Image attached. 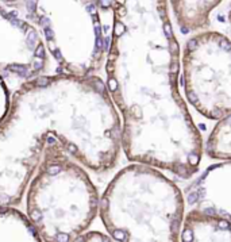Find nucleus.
<instances>
[{
	"label": "nucleus",
	"instance_id": "f257e3e1",
	"mask_svg": "<svg viewBox=\"0 0 231 242\" xmlns=\"http://www.w3.org/2000/svg\"><path fill=\"white\" fill-rule=\"evenodd\" d=\"M112 10L106 87L127 160L181 178L199 172L203 138L180 94V45L166 0H98Z\"/></svg>",
	"mask_w": 231,
	"mask_h": 242
},
{
	"label": "nucleus",
	"instance_id": "f03ea898",
	"mask_svg": "<svg viewBox=\"0 0 231 242\" xmlns=\"http://www.w3.org/2000/svg\"><path fill=\"white\" fill-rule=\"evenodd\" d=\"M53 135L85 168H115L122 118L102 77L54 73L26 80L0 122V206L22 202Z\"/></svg>",
	"mask_w": 231,
	"mask_h": 242
},
{
	"label": "nucleus",
	"instance_id": "7ed1b4c3",
	"mask_svg": "<svg viewBox=\"0 0 231 242\" xmlns=\"http://www.w3.org/2000/svg\"><path fill=\"white\" fill-rule=\"evenodd\" d=\"M107 234L120 242H177L184 193L158 168L133 162L115 174L99 200Z\"/></svg>",
	"mask_w": 231,
	"mask_h": 242
},
{
	"label": "nucleus",
	"instance_id": "20e7f679",
	"mask_svg": "<svg viewBox=\"0 0 231 242\" xmlns=\"http://www.w3.org/2000/svg\"><path fill=\"white\" fill-rule=\"evenodd\" d=\"M24 193L26 215L42 242L76 241L99 213L98 189L58 135L46 145Z\"/></svg>",
	"mask_w": 231,
	"mask_h": 242
},
{
	"label": "nucleus",
	"instance_id": "39448f33",
	"mask_svg": "<svg viewBox=\"0 0 231 242\" xmlns=\"http://www.w3.org/2000/svg\"><path fill=\"white\" fill-rule=\"evenodd\" d=\"M31 24L50 59L73 76L98 73L106 62L112 30V10L98 0H2Z\"/></svg>",
	"mask_w": 231,
	"mask_h": 242
},
{
	"label": "nucleus",
	"instance_id": "423d86ee",
	"mask_svg": "<svg viewBox=\"0 0 231 242\" xmlns=\"http://www.w3.org/2000/svg\"><path fill=\"white\" fill-rule=\"evenodd\" d=\"M185 99L202 117L218 121L231 114V41L215 31L185 43L181 58Z\"/></svg>",
	"mask_w": 231,
	"mask_h": 242
},
{
	"label": "nucleus",
	"instance_id": "0eeeda50",
	"mask_svg": "<svg viewBox=\"0 0 231 242\" xmlns=\"http://www.w3.org/2000/svg\"><path fill=\"white\" fill-rule=\"evenodd\" d=\"M50 62L38 31L0 0V74L30 80L51 74Z\"/></svg>",
	"mask_w": 231,
	"mask_h": 242
},
{
	"label": "nucleus",
	"instance_id": "6e6552de",
	"mask_svg": "<svg viewBox=\"0 0 231 242\" xmlns=\"http://www.w3.org/2000/svg\"><path fill=\"white\" fill-rule=\"evenodd\" d=\"M189 210L216 214L231 221V161L207 166L184 192Z\"/></svg>",
	"mask_w": 231,
	"mask_h": 242
},
{
	"label": "nucleus",
	"instance_id": "1a4fd4ad",
	"mask_svg": "<svg viewBox=\"0 0 231 242\" xmlns=\"http://www.w3.org/2000/svg\"><path fill=\"white\" fill-rule=\"evenodd\" d=\"M180 240L184 242H231V221L216 214L189 210L184 215Z\"/></svg>",
	"mask_w": 231,
	"mask_h": 242
},
{
	"label": "nucleus",
	"instance_id": "9d476101",
	"mask_svg": "<svg viewBox=\"0 0 231 242\" xmlns=\"http://www.w3.org/2000/svg\"><path fill=\"white\" fill-rule=\"evenodd\" d=\"M0 241L42 242L28 217L15 206H0Z\"/></svg>",
	"mask_w": 231,
	"mask_h": 242
},
{
	"label": "nucleus",
	"instance_id": "9b49d317",
	"mask_svg": "<svg viewBox=\"0 0 231 242\" xmlns=\"http://www.w3.org/2000/svg\"><path fill=\"white\" fill-rule=\"evenodd\" d=\"M219 0H170L182 34L206 27L208 14Z\"/></svg>",
	"mask_w": 231,
	"mask_h": 242
},
{
	"label": "nucleus",
	"instance_id": "f8f14e48",
	"mask_svg": "<svg viewBox=\"0 0 231 242\" xmlns=\"http://www.w3.org/2000/svg\"><path fill=\"white\" fill-rule=\"evenodd\" d=\"M203 152L212 160L231 161V114L218 119L203 146Z\"/></svg>",
	"mask_w": 231,
	"mask_h": 242
},
{
	"label": "nucleus",
	"instance_id": "ddd939ff",
	"mask_svg": "<svg viewBox=\"0 0 231 242\" xmlns=\"http://www.w3.org/2000/svg\"><path fill=\"white\" fill-rule=\"evenodd\" d=\"M10 104H11V98H10V91L7 88V85L4 83V79L0 74V122L3 121V118L7 115L10 110Z\"/></svg>",
	"mask_w": 231,
	"mask_h": 242
},
{
	"label": "nucleus",
	"instance_id": "4468645a",
	"mask_svg": "<svg viewBox=\"0 0 231 242\" xmlns=\"http://www.w3.org/2000/svg\"><path fill=\"white\" fill-rule=\"evenodd\" d=\"M76 241H112V238L98 231H91V233H83L81 235L77 237Z\"/></svg>",
	"mask_w": 231,
	"mask_h": 242
}]
</instances>
